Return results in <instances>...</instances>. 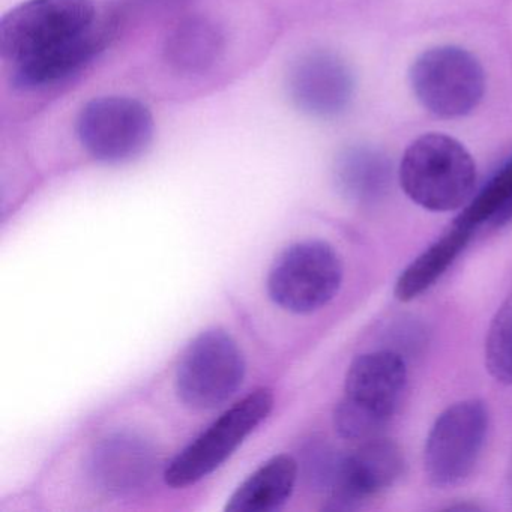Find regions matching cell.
<instances>
[{
    "instance_id": "obj_1",
    "label": "cell",
    "mask_w": 512,
    "mask_h": 512,
    "mask_svg": "<svg viewBox=\"0 0 512 512\" xmlns=\"http://www.w3.org/2000/svg\"><path fill=\"white\" fill-rule=\"evenodd\" d=\"M398 179L406 196L422 209L451 212L472 199L476 166L454 137L430 133L410 143L401 158Z\"/></svg>"
},
{
    "instance_id": "obj_2",
    "label": "cell",
    "mask_w": 512,
    "mask_h": 512,
    "mask_svg": "<svg viewBox=\"0 0 512 512\" xmlns=\"http://www.w3.org/2000/svg\"><path fill=\"white\" fill-rule=\"evenodd\" d=\"M407 383V365L395 350L358 356L349 367L344 395L334 413L335 430L356 442L379 437L397 412Z\"/></svg>"
},
{
    "instance_id": "obj_3",
    "label": "cell",
    "mask_w": 512,
    "mask_h": 512,
    "mask_svg": "<svg viewBox=\"0 0 512 512\" xmlns=\"http://www.w3.org/2000/svg\"><path fill=\"white\" fill-rule=\"evenodd\" d=\"M95 20L94 0H26L0 22V53L16 67L86 34Z\"/></svg>"
},
{
    "instance_id": "obj_4",
    "label": "cell",
    "mask_w": 512,
    "mask_h": 512,
    "mask_svg": "<svg viewBox=\"0 0 512 512\" xmlns=\"http://www.w3.org/2000/svg\"><path fill=\"white\" fill-rule=\"evenodd\" d=\"M418 103L436 118H464L478 109L485 94L481 62L461 47L439 46L421 53L409 71Z\"/></svg>"
},
{
    "instance_id": "obj_5",
    "label": "cell",
    "mask_w": 512,
    "mask_h": 512,
    "mask_svg": "<svg viewBox=\"0 0 512 512\" xmlns=\"http://www.w3.org/2000/svg\"><path fill=\"white\" fill-rule=\"evenodd\" d=\"M343 283V263L328 242H296L272 263L268 274L269 298L293 314L322 310L337 296Z\"/></svg>"
},
{
    "instance_id": "obj_6",
    "label": "cell",
    "mask_w": 512,
    "mask_h": 512,
    "mask_svg": "<svg viewBox=\"0 0 512 512\" xmlns=\"http://www.w3.org/2000/svg\"><path fill=\"white\" fill-rule=\"evenodd\" d=\"M245 368L244 353L232 335L224 329H208L188 344L179 359L176 394L191 409H215L241 388Z\"/></svg>"
},
{
    "instance_id": "obj_7",
    "label": "cell",
    "mask_w": 512,
    "mask_h": 512,
    "mask_svg": "<svg viewBox=\"0 0 512 512\" xmlns=\"http://www.w3.org/2000/svg\"><path fill=\"white\" fill-rule=\"evenodd\" d=\"M274 409L269 389H257L233 404L167 466L164 479L173 488L202 481L218 469Z\"/></svg>"
},
{
    "instance_id": "obj_8",
    "label": "cell",
    "mask_w": 512,
    "mask_h": 512,
    "mask_svg": "<svg viewBox=\"0 0 512 512\" xmlns=\"http://www.w3.org/2000/svg\"><path fill=\"white\" fill-rule=\"evenodd\" d=\"M154 131V116L142 101L113 95L86 103L76 122L82 148L106 164L127 163L142 155Z\"/></svg>"
},
{
    "instance_id": "obj_9",
    "label": "cell",
    "mask_w": 512,
    "mask_h": 512,
    "mask_svg": "<svg viewBox=\"0 0 512 512\" xmlns=\"http://www.w3.org/2000/svg\"><path fill=\"white\" fill-rule=\"evenodd\" d=\"M488 430V410L478 398L458 401L443 410L424 449V469L428 482L449 488L469 478L484 448Z\"/></svg>"
},
{
    "instance_id": "obj_10",
    "label": "cell",
    "mask_w": 512,
    "mask_h": 512,
    "mask_svg": "<svg viewBox=\"0 0 512 512\" xmlns=\"http://www.w3.org/2000/svg\"><path fill=\"white\" fill-rule=\"evenodd\" d=\"M160 455L154 443L131 430L101 437L86 458V475L97 490L131 496L145 490L157 476Z\"/></svg>"
},
{
    "instance_id": "obj_11",
    "label": "cell",
    "mask_w": 512,
    "mask_h": 512,
    "mask_svg": "<svg viewBox=\"0 0 512 512\" xmlns=\"http://www.w3.org/2000/svg\"><path fill=\"white\" fill-rule=\"evenodd\" d=\"M404 455L388 439L365 440L352 454L341 457L337 475L329 488L326 509L353 511L367 500L391 488L403 476Z\"/></svg>"
},
{
    "instance_id": "obj_12",
    "label": "cell",
    "mask_w": 512,
    "mask_h": 512,
    "mask_svg": "<svg viewBox=\"0 0 512 512\" xmlns=\"http://www.w3.org/2000/svg\"><path fill=\"white\" fill-rule=\"evenodd\" d=\"M296 109L317 119H332L346 112L355 94L349 65L335 53L316 50L299 56L286 82Z\"/></svg>"
},
{
    "instance_id": "obj_13",
    "label": "cell",
    "mask_w": 512,
    "mask_h": 512,
    "mask_svg": "<svg viewBox=\"0 0 512 512\" xmlns=\"http://www.w3.org/2000/svg\"><path fill=\"white\" fill-rule=\"evenodd\" d=\"M116 23L95 25L91 31L61 47L43 53L14 67L13 83L23 91L47 88L79 73L98 53L103 52L115 34Z\"/></svg>"
},
{
    "instance_id": "obj_14",
    "label": "cell",
    "mask_w": 512,
    "mask_h": 512,
    "mask_svg": "<svg viewBox=\"0 0 512 512\" xmlns=\"http://www.w3.org/2000/svg\"><path fill=\"white\" fill-rule=\"evenodd\" d=\"M226 49V35L214 20L200 14L179 20L164 40L163 58L181 76L211 70Z\"/></svg>"
},
{
    "instance_id": "obj_15",
    "label": "cell",
    "mask_w": 512,
    "mask_h": 512,
    "mask_svg": "<svg viewBox=\"0 0 512 512\" xmlns=\"http://www.w3.org/2000/svg\"><path fill=\"white\" fill-rule=\"evenodd\" d=\"M475 232L469 224L455 218L443 235L401 272L395 283V298L401 302H410L431 289L451 268Z\"/></svg>"
},
{
    "instance_id": "obj_16",
    "label": "cell",
    "mask_w": 512,
    "mask_h": 512,
    "mask_svg": "<svg viewBox=\"0 0 512 512\" xmlns=\"http://www.w3.org/2000/svg\"><path fill=\"white\" fill-rule=\"evenodd\" d=\"M298 461L290 455H277L248 476L226 505L229 512H271L281 508L295 490Z\"/></svg>"
},
{
    "instance_id": "obj_17",
    "label": "cell",
    "mask_w": 512,
    "mask_h": 512,
    "mask_svg": "<svg viewBox=\"0 0 512 512\" xmlns=\"http://www.w3.org/2000/svg\"><path fill=\"white\" fill-rule=\"evenodd\" d=\"M334 178L344 197L368 205L377 202L388 190L391 166L382 152L355 146L341 152L335 161Z\"/></svg>"
},
{
    "instance_id": "obj_18",
    "label": "cell",
    "mask_w": 512,
    "mask_h": 512,
    "mask_svg": "<svg viewBox=\"0 0 512 512\" xmlns=\"http://www.w3.org/2000/svg\"><path fill=\"white\" fill-rule=\"evenodd\" d=\"M460 220L473 229L503 227L512 221V157L488 179L487 184L470 199Z\"/></svg>"
},
{
    "instance_id": "obj_19",
    "label": "cell",
    "mask_w": 512,
    "mask_h": 512,
    "mask_svg": "<svg viewBox=\"0 0 512 512\" xmlns=\"http://www.w3.org/2000/svg\"><path fill=\"white\" fill-rule=\"evenodd\" d=\"M485 365L497 382L512 385V289L488 328Z\"/></svg>"
},
{
    "instance_id": "obj_20",
    "label": "cell",
    "mask_w": 512,
    "mask_h": 512,
    "mask_svg": "<svg viewBox=\"0 0 512 512\" xmlns=\"http://www.w3.org/2000/svg\"><path fill=\"white\" fill-rule=\"evenodd\" d=\"M341 455L328 445H313L305 455V475L317 490L329 491L340 466Z\"/></svg>"
}]
</instances>
